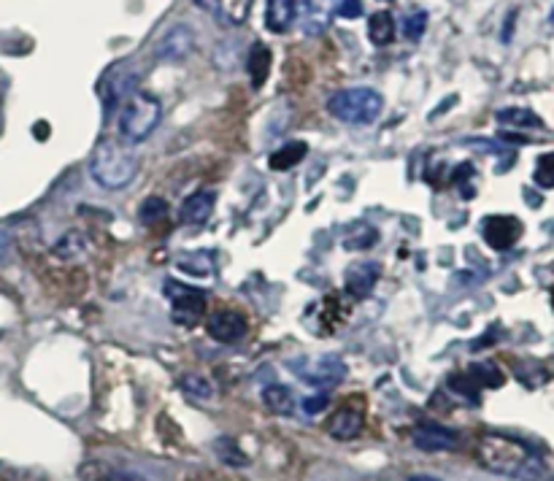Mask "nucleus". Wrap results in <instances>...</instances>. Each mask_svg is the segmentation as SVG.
<instances>
[{
  "mask_svg": "<svg viewBox=\"0 0 554 481\" xmlns=\"http://www.w3.org/2000/svg\"><path fill=\"white\" fill-rule=\"evenodd\" d=\"M344 363L336 360V357H322L317 363H311V368H303L300 376H303V382L317 384V387H327V384H336L344 379Z\"/></svg>",
  "mask_w": 554,
  "mask_h": 481,
  "instance_id": "2eb2a0df",
  "label": "nucleus"
},
{
  "mask_svg": "<svg viewBox=\"0 0 554 481\" xmlns=\"http://www.w3.org/2000/svg\"><path fill=\"white\" fill-rule=\"evenodd\" d=\"M9 252H11V236H9V230L0 225V263L9 257Z\"/></svg>",
  "mask_w": 554,
  "mask_h": 481,
  "instance_id": "2f4dec72",
  "label": "nucleus"
},
{
  "mask_svg": "<svg viewBox=\"0 0 554 481\" xmlns=\"http://www.w3.org/2000/svg\"><path fill=\"white\" fill-rule=\"evenodd\" d=\"M384 109V98L371 87H349L327 100V111L346 125H371Z\"/></svg>",
  "mask_w": 554,
  "mask_h": 481,
  "instance_id": "20e7f679",
  "label": "nucleus"
},
{
  "mask_svg": "<svg viewBox=\"0 0 554 481\" xmlns=\"http://www.w3.org/2000/svg\"><path fill=\"white\" fill-rule=\"evenodd\" d=\"M411 441L422 452H446V449H455L457 446V433L441 425H419L414 427Z\"/></svg>",
  "mask_w": 554,
  "mask_h": 481,
  "instance_id": "9b49d317",
  "label": "nucleus"
},
{
  "mask_svg": "<svg viewBox=\"0 0 554 481\" xmlns=\"http://www.w3.org/2000/svg\"><path fill=\"white\" fill-rule=\"evenodd\" d=\"M549 22H552V25H554V11H552V14H549Z\"/></svg>",
  "mask_w": 554,
  "mask_h": 481,
  "instance_id": "72a5a7b5",
  "label": "nucleus"
},
{
  "mask_svg": "<svg viewBox=\"0 0 554 481\" xmlns=\"http://www.w3.org/2000/svg\"><path fill=\"white\" fill-rule=\"evenodd\" d=\"M298 19V0H268L265 3V28L271 33H287Z\"/></svg>",
  "mask_w": 554,
  "mask_h": 481,
  "instance_id": "f8f14e48",
  "label": "nucleus"
},
{
  "mask_svg": "<svg viewBox=\"0 0 554 481\" xmlns=\"http://www.w3.org/2000/svg\"><path fill=\"white\" fill-rule=\"evenodd\" d=\"M476 460L487 471L514 479L533 457H530V449L522 441H514L509 436H498V433H487L476 444Z\"/></svg>",
  "mask_w": 554,
  "mask_h": 481,
  "instance_id": "f03ea898",
  "label": "nucleus"
},
{
  "mask_svg": "<svg viewBox=\"0 0 554 481\" xmlns=\"http://www.w3.org/2000/svg\"><path fill=\"white\" fill-rule=\"evenodd\" d=\"M206 330H209V336L219 344H238L241 338L246 336V330H249V322L241 311L236 309H219L211 311L209 322H206Z\"/></svg>",
  "mask_w": 554,
  "mask_h": 481,
  "instance_id": "423d86ee",
  "label": "nucleus"
},
{
  "mask_svg": "<svg viewBox=\"0 0 554 481\" xmlns=\"http://www.w3.org/2000/svg\"><path fill=\"white\" fill-rule=\"evenodd\" d=\"M514 481H554V476L546 471L544 465L538 463V460H530V463L514 476Z\"/></svg>",
  "mask_w": 554,
  "mask_h": 481,
  "instance_id": "c85d7f7f",
  "label": "nucleus"
},
{
  "mask_svg": "<svg viewBox=\"0 0 554 481\" xmlns=\"http://www.w3.org/2000/svg\"><path fill=\"white\" fill-rule=\"evenodd\" d=\"M263 403L268 406V411L279 414V417H290L295 411V398L292 392L284 387V384H271L263 390Z\"/></svg>",
  "mask_w": 554,
  "mask_h": 481,
  "instance_id": "aec40b11",
  "label": "nucleus"
},
{
  "mask_svg": "<svg viewBox=\"0 0 554 481\" xmlns=\"http://www.w3.org/2000/svg\"><path fill=\"white\" fill-rule=\"evenodd\" d=\"M87 244H90V241H87L84 233H79V230H71V233H65V236L55 244V255L60 257V260H76V257L84 255Z\"/></svg>",
  "mask_w": 554,
  "mask_h": 481,
  "instance_id": "4be33fe9",
  "label": "nucleus"
},
{
  "mask_svg": "<svg viewBox=\"0 0 554 481\" xmlns=\"http://www.w3.org/2000/svg\"><path fill=\"white\" fill-rule=\"evenodd\" d=\"M79 476L84 481H149L141 473L130 471V468H119V465L111 463H98V460H92V463H84L79 468Z\"/></svg>",
  "mask_w": 554,
  "mask_h": 481,
  "instance_id": "4468645a",
  "label": "nucleus"
},
{
  "mask_svg": "<svg viewBox=\"0 0 554 481\" xmlns=\"http://www.w3.org/2000/svg\"><path fill=\"white\" fill-rule=\"evenodd\" d=\"M306 155H309V144H303V141H290V144L279 146L276 152H271L268 165H271L273 171H290V168H295V165H298Z\"/></svg>",
  "mask_w": 554,
  "mask_h": 481,
  "instance_id": "a211bd4d",
  "label": "nucleus"
},
{
  "mask_svg": "<svg viewBox=\"0 0 554 481\" xmlns=\"http://www.w3.org/2000/svg\"><path fill=\"white\" fill-rule=\"evenodd\" d=\"M336 17L341 19L363 17V0H341L336 9Z\"/></svg>",
  "mask_w": 554,
  "mask_h": 481,
  "instance_id": "c756f323",
  "label": "nucleus"
},
{
  "mask_svg": "<svg viewBox=\"0 0 554 481\" xmlns=\"http://www.w3.org/2000/svg\"><path fill=\"white\" fill-rule=\"evenodd\" d=\"M195 49V36H192V28L187 25H176V28L165 30L160 41L155 46V57L163 60V63H179L184 57L190 55Z\"/></svg>",
  "mask_w": 554,
  "mask_h": 481,
  "instance_id": "6e6552de",
  "label": "nucleus"
},
{
  "mask_svg": "<svg viewBox=\"0 0 554 481\" xmlns=\"http://www.w3.org/2000/svg\"><path fill=\"white\" fill-rule=\"evenodd\" d=\"M368 38L376 46L390 44L395 38V19H392L390 11H376L368 17Z\"/></svg>",
  "mask_w": 554,
  "mask_h": 481,
  "instance_id": "412c9836",
  "label": "nucleus"
},
{
  "mask_svg": "<svg viewBox=\"0 0 554 481\" xmlns=\"http://www.w3.org/2000/svg\"><path fill=\"white\" fill-rule=\"evenodd\" d=\"M271 49L265 44H255L252 46V52H249V76H252V87L260 90L268 79V73H271Z\"/></svg>",
  "mask_w": 554,
  "mask_h": 481,
  "instance_id": "6ab92c4d",
  "label": "nucleus"
},
{
  "mask_svg": "<svg viewBox=\"0 0 554 481\" xmlns=\"http://www.w3.org/2000/svg\"><path fill=\"white\" fill-rule=\"evenodd\" d=\"M165 295L171 298L173 322H179V325H195L206 314V292L168 282L165 284Z\"/></svg>",
  "mask_w": 554,
  "mask_h": 481,
  "instance_id": "39448f33",
  "label": "nucleus"
},
{
  "mask_svg": "<svg viewBox=\"0 0 554 481\" xmlns=\"http://www.w3.org/2000/svg\"><path fill=\"white\" fill-rule=\"evenodd\" d=\"M536 184L538 187H554V155L538 157L536 165Z\"/></svg>",
  "mask_w": 554,
  "mask_h": 481,
  "instance_id": "cd10ccee",
  "label": "nucleus"
},
{
  "mask_svg": "<svg viewBox=\"0 0 554 481\" xmlns=\"http://www.w3.org/2000/svg\"><path fill=\"white\" fill-rule=\"evenodd\" d=\"M138 217L144 225H152V222H160V219L168 217V203L163 198H146L138 209Z\"/></svg>",
  "mask_w": 554,
  "mask_h": 481,
  "instance_id": "393cba45",
  "label": "nucleus"
},
{
  "mask_svg": "<svg viewBox=\"0 0 554 481\" xmlns=\"http://www.w3.org/2000/svg\"><path fill=\"white\" fill-rule=\"evenodd\" d=\"M341 0H300L298 22L303 33L319 36L330 28V22L336 17V9Z\"/></svg>",
  "mask_w": 554,
  "mask_h": 481,
  "instance_id": "0eeeda50",
  "label": "nucleus"
},
{
  "mask_svg": "<svg viewBox=\"0 0 554 481\" xmlns=\"http://www.w3.org/2000/svg\"><path fill=\"white\" fill-rule=\"evenodd\" d=\"M138 155L130 152L128 144H114V141H100L90 157L92 179L103 190H125L138 173Z\"/></svg>",
  "mask_w": 554,
  "mask_h": 481,
  "instance_id": "f257e3e1",
  "label": "nucleus"
},
{
  "mask_svg": "<svg viewBox=\"0 0 554 481\" xmlns=\"http://www.w3.org/2000/svg\"><path fill=\"white\" fill-rule=\"evenodd\" d=\"M327 433L336 441H352L363 433V414L357 409H341L327 422Z\"/></svg>",
  "mask_w": 554,
  "mask_h": 481,
  "instance_id": "dca6fc26",
  "label": "nucleus"
},
{
  "mask_svg": "<svg viewBox=\"0 0 554 481\" xmlns=\"http://www.w3.org/2000/svg\"><path fill=\"white\" fill-rule=\"evenodd\" d=\"M425 30H427V11H411L409 17L403 19V36L409 38V41H419Z\"/></svg>",
  "mask_w": 554,
  "mask_h": 481,
  "instance_id": "a878e982",
  "label": "nucleus"
},
{
  "mask_svg": "<svg viewBox=\"0 0 554 481\" xmlns=\"http://www.w3.org/2000/svg\"><path fill=\"white\" fill-rule=\"evenodd\" d=\"M344 282H346V290H349V295H355V298H365V295H368V292L376 287V282H379V265L376 263L349 265Z\"/></svg>",
  "mask_w": 554,
  "mask_h": 481,
  "instance_id": "ddd939ff",
  "label": "nucleus"
},
{
  "mask_svg": "<svg viewBox=\"0 0 554 481\" xmlns=\"http://www.w3.org/2000/svg\"><path fill=\"white\" fill-rule=\"evenodd\" d=\"M182 390L195 400H214V398H217V387L211 384V379L200 376V373H187V376H182Z\"/></svg>",
  "mask_w": 554,
  "mask_h": 481,
  "instance_id": "5701e85b",
  "label": "nucleus"
},
{
  "mask_svg": "<svg viewBox=\"0 0 554 481\" xmlns=\"http://www.w3.org/2000/svg\"><path fill=\"white\" fill-rule=\"evenodd\" d=\"M327 403H330V398H327V395H311V398L300 400V409L314 417V414H319V411L327 409Z\"/></svg>",
  "mask_w": 554,
  "mask_h": 481,
  "instance_id": "7c9ffc66",
  "label": "nucleus"
},
{
  "mask_svg": "<svg viewBox=\"0 0 554 481\" xmlns=\"http://www.w3.org/2000/svg\"><path fill=\"white\" fill-rule=\"evenodd\" d=\"M522 236V225L517 217H487L484 219V238L492 249L506 252L517 244V238Z\"/></svg>",
  "mask_w": 554,
  "mask_h": 481,
  "instance_id": "1a4fd4ad",
  "label": "nucleus"
},
{
  "mask_svg": "<svg viewBox=\"0 0 554 481\" xmlns=\"http://www.w3.org/2000/svg\"><path fill=\"white\" fill-rule=\"evenodd\" d=\"M211 211H214V192L200 190L184 200L182 222L184 225H203L211 217Z\"/></svg>",
  "mask_w": 554,
  "mask_h": 481,
  "instance_id": "f3484780",
  "label": "nucleus"
},
{
  "mask_svg": "<svg viewBox=\"0 0 554 481\" xmlns=\"http://www.w3.org/2000/svg\"><path fill=\"white\" fill-rule=\"evenodd\" d=\"M195 3L203 11H209L211 17H217L222 25L236 28V25H244L255 0H195Z\"/></svg>",
  "mask_w": 554,
  "mask_h": 481,
  "instance_id": "9d476101",
  "label": "nucleus"
},
{
  "mask_svg": "<svg viewBox=\"0 0 554 481\" xmlns=\"http://www.w3.org/2000/svg\"><path fill=\"white\" fill-rule=\"evenodd\" d=\"M409 481H441V479H436V476H427V473H417V476H411Z\"/></svg>",
  "mask_w": 554,
  "mask_h": 481,
  "instance_id": "473e14b6",
  "label": "nucleus"
},
{
  "mask_svg": "<svg viewBox=\"0 0 554 481\" xmlns=\"http://www.w3.org/2000/svg\"><path fill=\"white\" fill-rule=\"evenodd\" d=\"M160 117H163V103L155 98V95H146V92H133L125 106H122V114H119V136H122V144L136 146L141 141L152 136V130L160 125Z\"/></svg>",
  "mask_w": 554,
  "mask_h": 481,
  "instance_id": "7ed1b4c3",
  "label": "nucleus"
},
{
  "mask_svg": "<svg viewBox=\"0 0 554 481\" xmlns=\"http://www.w3.org/2000/svg\"><path fill=\"white\" fill-rule=\"evenodd\" d=\"M382 3H390V0H382Z\"/></svg>",
  "mask_w": 554,
  "mask_h": 481,
  "instance_id": "f704fd0d",
  "label": "nucleus"
},
{
  "mask_svg": "<svg viewBox=\"0 0 554 481\" xmlns=\"http://www.w3.org/2000/svg\"><path fill=\"white\" fill-rule=\"evenodd\" d=\"M217 454H219V460H222V463L236 465V468H244V465H246V457L241 454V449H238V446L230 441V438H219Z\"/></svg>",
  "mask_w": 554,
  "mask_h": 481,
  "instance_id": "bb28decb",
  "label": "nucleus"
},
{
  "mask_svg": "<svg viewBox=\"0 0 554 481\" xmlns=\"http://www.w3.org/2000/svg\"><path fill=\"white\" fill-rule=\"evenodd\" d=\"M500 122L506 125H519V128H541V119L527 109H506L498 114Z\"/></svg>",
  "mask_w": 554,
  "mask_h": 481,
  "instance_id": "b1692460",
  "label": "nucleus"
}]
</instances>
